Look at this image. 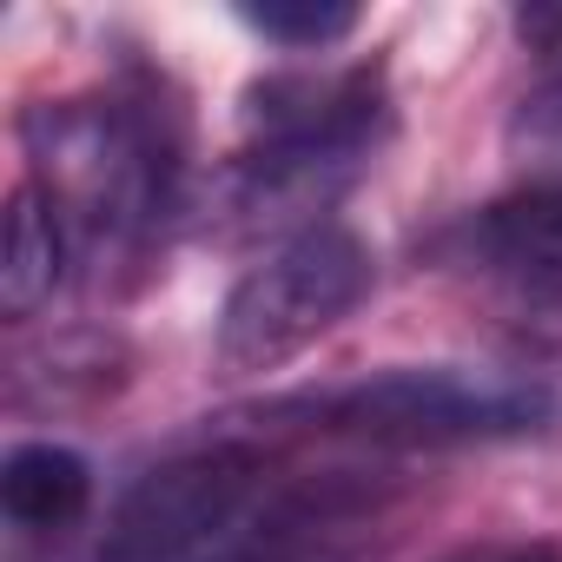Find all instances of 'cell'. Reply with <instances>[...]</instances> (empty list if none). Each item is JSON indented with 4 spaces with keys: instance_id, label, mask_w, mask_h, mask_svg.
<instances>
[{
    "instance_id": "8fae6325",
    "label": "cell",
    "mask_w": 562,
    "mask_h": 562,
    "mask_svg": "<svg viewBox=\"0 0 562 562\" xmlns=\"http://www.w3.org/2000/svg\"><path fill=\"white\" fill-rule=\"evenodd\" d=\"M457 562H562V555L542 549V542H522V549H470V555H457Z\"/></svg>"
},
{
    "instance_id": "7c38bea8",
    "label": "cell",
    "mask_w": 562,
    "mask_h": 562,
    "mask_svg": "<svg viewBox=\"0 0 562 562\" xmlns=\"http://www.w3.org/2000/svg\"><path fill=\"white\" fill-rule=\"evenodd\" d=\"M218 562H292V555H278V549H225Z\"/></svg>"
},
{
    "instance_id": "3957f363",
    "label": "cell",
    "mask_w": 562,
    "mask_h": 562,
    "mask_svg": "<svg viewBox=\"0 0 562 562\" xmlns=\"http://www.w3.org/2000/svg\"><path fill=\"white\" fill-rule=\"evenodd\" d=\"M27 153L41 166V192L60 205L74 199L87 218L106 225H139L159 199H166V139L153 133L146 113L120 106V100H60V106H34L21 120Z\"/></svg>"
},
{
    "instance_id": "277c9868",
    "label": "cell",
    "mask_w": 562,
    "mask_h": 562,
    "mask_svg": "<svg viewBox=\"0 0 562 562\" xmlns=\"http://www.w3.org/2000/svg\"><path fill=\"white\" fill-rule=\"evenodd\" d=\"M251 490V463L238 450L172 457L146 470L106 522L100 562H218V536L232 529Z\"/></svg>"
},
{
    "instance_id": "9c48e42d",
    "label": "cell",
    "mask_w": 562,
    "mask_h": 562,
    "mask_svg": "<svg viewBox=\"0 0 562 562\" xmlns=\"http://www.w3.org/2000/svg\"><path fill=\"white\" fill-rule=\"evenodd\" d=\"M238 21L278 47H331L358 27L351 0H245Z\"/></svg>"
},
{
    "instance_id": "52a82bcc",
    "label": "cell",
    "mask_w": 562,
    "mask_h": 562,
    "mask_svg": "<svg viewBox=\"0 0 562 562\" xmlns=\"http://www.w3.org/2000/svg\"><path fill=\"white\" fill-rule=\"evenodd\" d=\"M67 278V232L60 205L41 186H21L8 199V251H0V312L34 318Z\"/></svg>"
},
{
    "instance_id": "6da1fadb",
    "label": "cell",
    "mask_w": 562,
    "mask_h": 562,
    "mask_svg": "<svg viewBox=\"0 0 562 562\" xmlns=\"http://www.w3.org/2000/svg\"><path fill=\"white\" fill-rule=\"evenodd\" d=\"M364 292H371L364 238L345 225H305L299 238H285L232 285V299L218 312V364L232 378L292 364L338 318H351Z\"/></svg>"
},
{
    "instance_id": "8992f818",
    "label": "cell",
    "mask_w": 562,
    "mask_h": 562,
    "mask_svg": "<svg viewBox=\"0 0 562 562\" xmlns=\"http://www.w3.org/2000/svg\"><path fill=\"white\" fill-rule=\"evenodd\" d=\"M470 251L496 278H516L529 292H555L562 285V186H529V192L476 212Z\"/></svg>"
},
{
    "instance_id": "7a4b0ae2",
    "label": "cell",
    "mask_w": 562,
    "mask_h": 562,
    "mask_svg": "<svg viewBox=\"0 0 562 562\" xmlns=\"http://www.w3.org/2000/svg\"><path fill=\"white\" fill-rule=\"evenodd\" d=\"M555 384L542 378H490V371H378L351 391L331 397V424L391 443V450H443V443H490V437H522L555 424Z\"/></svg>"
},
{
    "instance_id": "ba28073f",
    "label": "cell",
    "mask_w": 562,
    "mask_h": 562,
    "mask_svg": "<svg viewBox=\"0 0 562 562\" xmlns=\"http://www.w3.org/2000/svg\"><path fill=\"white\" fill-rule=\"evenodd\" d=\"M93 503V470L67 443H21L0 463V509L21 529H67Z\"/></svg>"
},
{
    "instance_id": "5b68a950",
    "label": "cell",
    "mask_w": 562,
    "mask_h": 562,
    "mask_svg": "<svg viewBox=\"0 0 562 562\" xmlns=\"http://www.w3.org/2000/svg\"><path fill=\"white\" fill-rule=\"evenodd\" d=\"M384 113V87L371 67L351 74H271L245 93V120L258 146L285 153H331V159H364L371 133Z\"/></svg>"
},
{
    "instance_id": "30bf717a",
    "label": "cell",
    "mask_w": 562,
    "mask_h": 562,
    "mask_svg": "<svg viewBox=\"0 0 562 562\" xmlns=\"http://www.w3.org/2000/svg\"><path fill=\"white\" fill-rule=\"evenodd\" d=\"M516 34L555 67V80H562V8H522L516 14Z\"/></svg>"
}]
</instances>
